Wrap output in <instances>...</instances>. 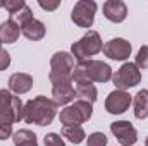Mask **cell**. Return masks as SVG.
Here are the masks:
<instances>
[{
  "instance_id": "obj_1",
  "label": "cell",
  "mask_w": 148,
  "mask_h": 146,
  "mask_svg": "<svg viewBox=\"0 0 148 146\" xmlns=\"http://www.w3.org/2000/svg\"><path fill=\"white\" fill-rule=\"evenodd\" d=\"M57 115V105L53 100L40 95L36 98L29 100L24 103L23 112V120L28 124H36V126H50Z\"/></svg>"
},
{
  "instance_id": "obj_2",
  "label": "cell",
  "mask_w": 148,
  "mask_h": 146,
  "mask_svg": "<svg viewBox=\"0 0 148 146\" xmlns=\"http://www.w3.org/2000/svg\"><path fill=\"white\" fill-rule=\"evenodd\" d=\"M112 79V69L102 60H83L74 65V83H107Z\"/></svg>"
},
{
  "instance_id": "obj_3",
  "label": "cell",
  "mask_w": 148,
  "mask_h": 146,
  "mask_svg": "<svg viewBox=\"0 0 148 146\" xmlns=\"http://www.w3.org/2000/svg\"><path fill=\"white\" fill-rule=\"evenodd\" d=\"M74 57L67 52H57L50 59V74L48 79L52 86L57 84H69L73 83Z\"/></svg>"
},
{
  "instance_id": "obj_4",
  "label": "cell",
  "mask_w": 148,
  "mask_h": 146,
  "mask_svg": "<svg viewBox=\"0 0 148 146\" xmlns=\"http://www.w3.org/2000/svg\"><path fill=\"white\" fill-rule=\"evenodd\" d=\"M24 105L19 96L7 89H0V124L12 126L14 122L23 120Z\"/></svg>"
},
{
  "instance_id": "obj_5",
  "label": "cell",
  "mask_w": 148,
  "mask_h": 146,
  "mask_svg": "<svg viewBox=\"0 0 148 146\" xmlns=\"http://www.w3.org/2000/svg\"><path fill=\"white\" fill-rule=\"evenodd\" d=\"M102 50H103V45H102L100 35L97 31H93V29H88V33L81 38L79 41L73 43L71 55L77 62H83V60H91V57L97 55Z\"/></svg>"
},
{
  "instance_id": "obj_6",
  "label": "cell",
  "mask_w": 148,
  "mask_h": 146,
  "mask_svg": "<svg viewBox=\"0 0 148 146\" xmlns=\"http://www.w3.org/2000/svg\"><path fill=\"white\" fill-rule=\"evenodd\" d=\"M93 115V105L84 100H76L73 105L60 110V122L64 126H81L83 122L90 120Z\"/></svg>"
},
{
  "instance_id": "obj_7",
  "label": "cell",
  "mask_w": 148,
  "mask_h": 146,
  "mask_svg": "<svg viewBox=\"0 0 148 146\" xmlns=\"http://www.w3.org/2000/svg\"><path fill=\"white\" fill-rule=\"evenodd\" d=\"M97 14V2L93 0H79L76 2L71 12V19L79 28H91L95 23Z\"/></svg>"
},
{
  "instance_id": "obj_8",
  "label": "cell",
  "mask_w": 148,
  "mask_h": 146,
  "mask_svg": "<svg viewBox=\"0 0 148 146\" xmlns=\"http://www.w3.org/2000/svg\"><path fill=\"white\" fill-rule=\"evenodd\" d=\"M112 81H114V84H115L117 89L126 91V89L136 86V84L141 81V72H140V69L136 67V64L126 62V64L121 65V69H119L117 72L112 74Z\"/></svg>"
},
{
  "instance_id": "obj_9",
  "label": "cell",
  "mask_w": 148,
  "mask_h": 146,
  "mask_svg": "<svg viewBox=\"0 0 148 146\" xmlns=\"http://www.w3.org/2000/svg\"><path fill=\"white\" fill-rule=\"evenodd\" d=\"M110 131L121 146H133L138 141V132L129 120H117L110 124Z\"/></svg>"
},
{
  "instance_id": "obj_10",
  "label": "cell",
  "mask_w": 148,
  "mask_h": 146,
  "mask_svg": "<svg viewBox=\"0 0 148 146\" xmlns=\"http://www.w3.org/2000/svg\"><path fill=\"white\" fill-rule=\"evenodd\" d=\"M133 52V46L124 38H114L103 45V53L112 60H127Z\"/></svg>"
},
{
  "instance_id": "obj_11",
  "label": "cell",
  "mask_w": 148,
  "mask_h": 146,
  "mask_svg": "<svg viewBox=\"0 0 148 146\" xmlns=\"http://www.w3.org/2000/svg\"><path fill=\"white\" fill-rule=\"evenodd\" d=\"M131 103H133V100H131L129 93L121 91V89H114L110 95L107 96V100H105V110L109 113L119 115V113H124L126 110L129 108Z\"/></svg>"
},
{
  "instance_id": "obj_12",
  "label": "cell",
  "mask_w": 148,
  "mask_h": 146,
  "mask_svg": "<svg viewBox=\"0 0 148 146\" xmlns=\"http://www.w3.org/2000/svg\"><path fill=\"white\" fill-rule=\"evenodd\" d=\"M103 16L112 23H122L127 16V7L122 0H107L103 3Z\"/></svg>"
},
{
  "instance_id": "obj_13",
  "label": "cell",
  "mask_w": 148,
  "mask_h": 146,
  "mask_svg": "<svg viewBox=\"0 0 148 146\" xmlns=\"http://www.w3.org/2000/svg\"><path fill=\"white\" fill-rule=\"evenodd\" d=\"M33 88V77L26 72H16L9 77V89L14 95H24Z\"/></svg>"
},
{
  "instance_id": "obj_14",
  "label": "cell",
  "mask_w": 148,
  "mask_h": 146,
  "mask_svg": "<svg viewBox=\"0 0 148 146\" xmlns=\"http://www.w3.org/2000/svg\"><path fill=\"white\" fill-rule=\"evenodd\" d=\"M52 100L55 102V105H67L69 102H73L76 98V89L73 88V83L69 84H57L52 86Z\"/></svg>"
},
{
  "instance_id": "obj_15",
  "label": "cell",
  "mask_w": 148,
  "mask_h": 146,
  "mask_svg": "<svg viewBox=\"0 0 148 146\" xmlns=\"http://www.w3.org/2000/svg\"><path fill=\"white\" fill-rule=\"evenodd\" d=\"M21 33L28 38V40L38 41V40H41V38L45 36L47 28H45V24H43L41 21H38V19H31V21H28L26 24L21 26Z\"/></svg>"
},
{
  "instance_id": "obj_16",
  "label": "cell",
  "mask_w": 148,
  "mask_h": 146,
  "mask_svg": "<svg viewBox=\"0 0 148 146\" xmlns=\"http://www.w3.org/2000/svg\"><path fill=\"white\" fill-rule=\"evenodd\" d=\"M21 35V28L16 21L7 19L5 23L0 24V41L2 43H14Z\"/></svg>"
},
{
  "instance_id": "obj_17",
  "label": "cell",
  "mask_w": 148,
  "mask_h": 146,
  "mask_svg": "<svg viewBox=\"0 0 148 146\" xmlns=\"http://www.w3.org/2000/svg\"><path fill=\"white\" fill-rule=\"evenodd\" d=\"M134 117L143 120L148 117V89H140L134 96Z\"/></svg>"
},
{
  "instance_id": "obj_18",
  "label": "cell",
  "mask_w": 148,
  "mask_h": 146,
  "mask_svg": "<svg viewBox=\"0 0 148 146\" xmlns=\"http://www.w3.org/2000/svg\"><path fill=\"white\" fill-rule=\"evenodd\" d=\"M76 96H77V100H84V102L93 105V102H97L98 91H97L95 84H91V83H77L76 84Z\"/></svg>"
},
{
  "instance_id": "obj_19",
  "label": "cell",
  "mask_w": 148,
  "mask_h": 146,
  "mask_svg": "<svg viewBox=\"0 0 148 146\" xmlns=\"http://www.w3.org/2000/svg\"><path fill=\"white\" fill-rule=\"evenodd\" d=\"M14 146H38L36 134L29 129H19L12 134Z\"/></svg>"
},
{
  "instance_id": "obj_20",
  "label": "cell",
  "mask_w": 148,
  "mask_h": 146,
  "mask_svg": "<svg viewBox=\"0 0 148 146\" xmlns=\"http://www.w3.org/2000/svg\"><path fill=\"white\" fill-rule=\"evenodd\" d=\"M62 136L67 138V141H71L74 145H79L84 141L86 134H84V129L81 126H64L62 127Z\"/></svg>"
},
{
  "instance_id": "obj_21",
  "label": "cell",
  "mask_w": 148,
  "mask_h": 146,
  "mask_svg": "<svg viewBox=\"0 0 148 146\" xmlns=\"http://www.w3.org/2000/svg\"><path fill=\"white\" fill-rule=\"evenodd\" d=\"M10 19H12V21H16V23L19 24V28H21L23 24H26L28 21H31V19H35V17H33V12H31V9L26 5L23 10H19V12H17L16 16H12Z\"/></svg>"
},
{
  "instance_id": "obj_22",
  "label": "cell",
  "mask_w": 148,
  "mask_h": 146,
  "mask_svg": "<svg viewBox=\"0 0 148 146\" xmlns=\"http://www.w3.org/2000/svg\"><path fill=\"white\" fill-rule=\"evenodd\" d=\"M109 139L103 132H91L86 139V146H107Z\"/></svg>"
},
{
  "instance_id": "obj_23",
  "label": "cell",
  "mask_w": 148,
  "mask_h": 146,
  "mask_svg": "<svg viewBox=\"0 0 148 146\" xmlns=\"http://www.w3.org/2000/svg\"><path fill=\"white\" fill-rule=\"evenodd\" d=\"M3 7L9 10V14H10V17H12V16H16L19 10H23V9L26 7V2H24V0H5V2H3Z\"/></svg>"
},
{
  "instance_id": "obj_24",
  "label": "cell",
  "mask_w": 148,
  "mask_h": 146,
  "mask_svg": "<svg viewBox=\"0 0 148 146\" xmlns=\"http://www.w3.org/2000/svg\"><path fill=\"white\" fill-rule=\"evenodd\" d=\"M134 64H136L138 69H148V46L147 45L138 50V55H136Z\"/></svg>"
},
{
  "instance_id": "obj_25",
  "label": "cell",
  "mask_w": 148,
  "mask_h": 146,
  "mask_svg": "<svg viewBox=\"0 0 148 146\" xmlns=\"http://www.w3.org/2000/svg\"><path fill=\"white\" fill-rule=\"evenodd\" d=\"M43 141H45V146H66L64 139H62L60 134H57V132H48Z\"/></svg>"
},
{
  "instance_id": "obj_26",
  "label": "cell",
  "mask_w": 148,
  "mask_h": 146,
  "mask_svg": "<svg viewBox=\"0 0 148 146\" xmlns=\"http://www.w3.org/2000/svg\"><path fill=\"white\" fill-rule=\"evenodd\" d=\"M9 65H10V55H9V52L0 48V71H5Z\"/></svg>"
},
{
  "instance_id": "obj_27",
  "label": "cell",
  "mask_w": 148,
  "mask_h": 146,
  "mask_svg": "<svg viewBox=\"0 0 148 146\" xmlns=\"http://www.w3.org/2000/svg\"><path fill=\"white\" fill-rule=\"evenodd\" d=\"M12 136V126H5V124H0V139H7Z\"/></svg>"
},
{
  "instance_id": "obj_28",
  "label": "cell",
  "mask_w": 148,
  "mask_h": 146,
  "mask_svg": "<svg viewBox=\"0 0 148 146\" xmlns=\"http://www.w3.org/2000/svg\"><path fill=\"white\" fill-rule=\"evenodd\" d=\"M38 5H40L43 10H55V9L60 5V2H38Z\"/></svg>"
},
{
  "instance_id": "obj_29",
  "label": "cell",
  "mask_w": 148,
  "mask_h": 146,
  "mask_svg": "<svg viewBox=\"0 0 148 146\" xmlns=\"http://www.w3.org/2000/svg\"><path fill=\"white\" fill-rule=\"evenodd\" d=\"M145 146H148V138H147V141H145Z\"/></svg>"
},
{
  "instance_id": "obj_30",
  "label": "cell",
  "mask_w": 148,
  "mask_h": 146,
  "mask_svg": "<svg viewBox=\"0 0 148 146\" xmlns=\"http://www.w3.org/2000/svg\"><path fill=\"white\" fill-rule=\"evenodd\" d=\"M0 46H2V41H0Z\"/></svg>"
}]
</instances>
